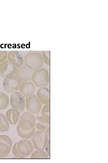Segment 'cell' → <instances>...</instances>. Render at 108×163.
Here are the masks:
<instances>
[{"label": "cell", "instance_id": "6da1fadb", "mask_svg": "<svg viewBox=\"0 0 108 163\" xmlns=\"http://www.w3.org/2000/svg\"><path fill=\"white\" fill-rule=\"evenodd\" d=\"M32 82L38 88L46 87L50 82L49 72L45 68H41L34 71L32 77Z\"/></svg>", "mask_w": 108, "mask_h": 163}, {"label": "cell", "instance_id": "7a4b0ae2", "mask_svg": "<svg viewBox=\"0 0 108 163\" xmlns=\"http://www.w3.org/2000/svg\"><path fill=\"white\" fill-rule=\"evenodd\" d=\"M25 65L33 71L41 68L44 65L42 55L39 52H29L25 56Z\"/></svg>", "mask_w": 108, "mask_h": 163}, {"label": "cell", "instance_id": "3957f363", "mask_svg": "<svg viewBox=\"0 0 108 163\" xmlns=\"http://www.w3.org/2000/svg\"><path fill=\"white\" fill-rule=\"evenodd\" d=\"M50 139V136L45 130H38L35 132L31 137L34 147L38 150H44Z\"/></svg>", "mask_w": 108, "mask_h": 163}, {"label": "cell", "instance_id": "277c9868", "mask_svg": "<svg viewBox=\"0 0 108 163\" xmlns=\"http://www.w3.org/2000/svg\"><path fill=\"white\" fill-rule=\"evenodd\" d=\"M42 107L43 104L36 95L34 94L26 98L25 108L28 112L33 114H38L40 112Z\"/></svg>", "mask_w": 108, "mask_h": 163}, {"label": "cell", "instance_id": "5b68a950", "mask_svg": "<svg viewBox=\"0 0 108 163\" xmlns=\"http://www.w3.org/2000/svg\"><path fill=\"white\" fill-rule=\"evenodd\" d=\"M35 118L34 115L26 112L20 116L18 124L22 130L28 131L35 127Z\"/></svg>", "mask_w": 108, "mask_h": 163}, {"label": "cell", "instance_id": "8992f818", "mask_svg": "<svg viewBox=\"0 0 108 163\" xmlns=\"http://www.w3.org/2000/svg\"><path fill=\"white\" fill-rule=\"evenodd\" d=\"M10 102L12 108L22 112L25 108V97L20 92L15 91L11 94Z\"/></svg>", "mask_w": 108, "mask_h": 163}, {"label": "cell", "instance_id": "52a82bcc", "mask_svg": "<svg viewBox=\"0 0 108 163\" xmlns=\"http://www.w3.org/2000/svg\"><path fill=\"white\" fill-rule=\"evenodd\" d=\"M22 83L14 75L5 78L2 83L4 90L8 93H12L19 90Z\"/></svg>", "mask_w": 108, "mask_h": 163}, {"label": "cell", "instance_id": "ba28073f", "mask_svg": "<svg viewBox=\"0 0 108 163\" xmlns=\"http://www.w3.org/2000/svg\"><path fill=\"white\" fill-rule=\"evenodd\" d=\"M34 71L26 65L17 67L14 75L22 83L32 81V77Z\"/></svg>", "mask_w": 108, "mask_h": 163}, {"label": "cell", "instance_id": "9c48e42d", "mask_svg": "<svg viewBox=\"0 0 108 163\" xmlns=\"http://www.w3.org/2000/svg\"><path fill=\"white\" fill-rule=\"evenodd\" d=\"M13 145L10 138L6 135H0V158H4L9 154Z\"/></svg>", "mask_w": 108, "mask_h": 163}, {"label": "cell", "instance_id": "30bf717a", "mask_svg": "<svg viewBox=\"0 0 108 163\" xmlns=\"http://www.w3.org/2000/svg\"><path fill=\"white\" fill-rule=\"evenodd\" d=\"M17 147L20 153L26 157L30 155L34 150L32 141L28 139H23L17 142Z\"/></svg>", "mask_w": 108, "mask_h": 163}, {"label": "cell", "instance_id": "8fae6325", "mask_svg": "<svg viewBox=\"0 0 108 163\" xmlns=\"http://www.w3.org/2000/svg\"><path fill=\"white\" fill-rule=\"evenodd\" d=\"M17 68L12 65L8 60L0 64V73L3 78L14 75Z\"/></svg>", "mask_w": 108, "mask_h": 163}, {"label": "cell", "instance_id": "7c38bea8", "mask_svg": "<svg viewBox=\"0 0 108 163\" xmlns=\"http://www.w3.org/2000/svg\"><path fill=\"white\" fill-rule=\"evenodd\" d=\"M20 92L25 97L27 98L34 94L35 92L36 87L31 81L27 82L21 84L19 89Z\"/></svg>", "mask_w": 108, "mask_h": 163}, {"label": "cell", "instance_id": "4fadbf2b", "mask_svg": "<svg viewBox=\"0 0 108 163\" xmlns=\"http://www.w3.org/2000/svg\"><path fill=\"white\" fill-rule=\"evenodd\" d=\"M7 58L8 61L16 67H19L23 64V59L17 51L10 52L8 55Z\"/></svg>", "mask_w": 108, "mask_h": 163}, {"label": "cell", "instance_id": "5bb4252c", "mask_svg": "<svg viewBox=\"0 0 108 163\" xmlns=\"http://www.w3.org/2000/svg\"><path fill=\"white\" fill-rule=\"evenodd\" d=\"M37 96L40 102L44 104H50V91L46 87L40 88L37 92Z\"/></svg>", "mask_w": 108, "mask_h": 163}, {"label": "cell", "instance_id": "9a60e30c", "mask_svg": "<svg viewBox=\"0 0 108 163\" xmlns=\"http://www.w3.org/2000/svg\"><path fill=\"white\" fill-rule=\"evenodd\" d=\"M20 116L19 111L13 108L8 109L5 114L7 120L12 125H16L19 122Z\"/></svg>", "mask_w": 108, "mask_h": 163}, {"label": "cell", "instance_id": "2e32d148", "mask_svg": "<svg viewBox=\"0 0 108 163\" xmlns=\"http://www.w3.org/2000/svg\"><path fill=\"white\" fill-rule=\"evenodd\" d=\"M35 127L38 130H46L50 126V120L41 116H37L35 118Z\"/></svg>", "mask_w": 108, "mask_h": 163}, {"label": "cell", "instance_id": "e0dca14e", "mask_svg": "<svg viewBox=\"0 0 108 163\" xmlns=\"http://www.w3.org/2000/svg\"><path fill=\"white\" fill-rule=\"evenodd\" d=\"M16 131L19 136L23 139H28L31 138L35 132V127L32 129L25 131L22 129L18 124L16 126Z\"/></svg>", "mask_w": 108, "mask_h": 163}, {"label": "cell", "instance_id": "ac0fdd59", "mask_svg": "<svg viewBox=\"0 0 108 163\" xmlns=\"http://www.w3.org/2000/svg\"><path fill=\"white\" fill-rule=\"evenodd\" d=\"M9 123L6 117L0 113V132L8 131L9 129Z\"/></svg>", "mask_w": 108, "mask_h": 163}, {"label": "cell", "instance_id": "d6986e66", "mask_svg": "<svg viewBox=\"0 0 108 163\" xmlns=\"http://www.w3.org/2000/svg\"><path fill=\"white\" fill-rule=\"evenodd\" d=\"M10 99L8 96L4 92L0 93V110L6 109L9 105Z\"/></svg>", "mask_w": 108, "mask_h": 163}, {"label": "cell", "instance_id": "ffe728a7", "mask_svg": "<svg viewBox=\"0 0 108 163\" xmlns=\"http://www.w3.org/2000/svg\"><path fill=\"white\" fill-rule=\"evenodd\" d=\"M50 156L43 150H37L32 153L31 158L32 159H46L50 158Z\"/></svg>", "mask_w": 108, "mask_h": 163}, {"label": "cell", "instance_id": "44dd1931", "mask_svg": "<svg viewBox=\"0 0 108 163\" xmlns=\"http://www.w3.org/2000/svg\"><path fill=\"white\" fill-rule=\"evenodd\" d=\"M50 104H44L41 110V116L50 120Z\"/></svg>", "mask_w": 108, "mask_h": 163}, {"label": "cell", "instance_id": "7402d4cb", "mask_svg": "<svg viewBox=\"0 0 108 163\" xmlns=\"http://www.w3.org/2000/svg\"><path fill=\"white\" fill-rule=\"evenodd\" d=\"M42 57L43 61L48 66L50 65V51H42Z\"/></svg>", "mask_w": 108, "mask_h": 163}, {"label": "cell", "instance_id": "603a6c76", "mask_svg": "<svg viewBox=\"0 0 108 163\" xmlns=\"http://www.w3.org/2000/svg\"><path fill=\"white\" fill-rule=\"evenodd\" d=\"M17 142L15 143L12 147V152L14 156L18 158H23L26 157L21 154L18 151L17 147Z\"/></svg>", "mask_w": 108, "mask_h": 163}, {"label": "cell", "instance_id": "cb8c5ba5", "mask_svg": "<svg viewBox=\"0 0 108 163\" xmlns=\"http://www.w3.org/2000/svg\"><path fill=\"white\" fill-rule=\"evenodd\" d=\"M7 56V53L6 51H0V63L5 60Z\"/></svg>", "mask_w": 108, "mask_h": 163}, {"label": "cell", "instance_id": "d4e9b609", "mask_svg": "<svg viewBox=\"0 0 108 163\" xmlns=\"http://www.w3.org/2000/svg\"><path fill=\"white\" fill-rule=\"evenodd\" d=\"M45 149L46 152L50 156V139L49 140Z\"/></svg>", "mask_w": 108, "mask_h": 163}, {"label": "cell", "instance_id": "484cf974", "mask_svg": "<svg viewBox=\"0 0 108 163\" xmlns=\"http://www.w3.org/2000/svg\"><path fill=\"white\" fill-rule=\"evenodd\" d=\"M46 131L49 136H50V126L48 127Z\"/></svg>", "mask_w": 108, "mask_h": 163}, {"label": "cell", "instance_id": "4316f807", "mask_svg": "<svg viewBox=\"0 0 108 163\" xmlns=\"http://www.w3.org/2000/svg\"><path fill=\"white\" fill-rule=\"evenodd\" d=\"M1 75L0 73V77H1Z\"/></svg>", "mask_w": 108, "mask_h": 163}, {"label": "cell", "instance_id": "83f0119b", "mask_svg": "<svg viewBox=\"0 0 108 163\" xmlns=\"http://www.w3.org/2000/svg\"><path fill=\"white\" fill-rule=\"evenodd\" d=\"M1 92V91H0V93Z\"/></svg>", "mask_w": 108, "mask_h": 163}]
</instances>
